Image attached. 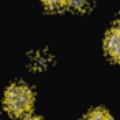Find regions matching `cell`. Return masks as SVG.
<instances>
[{
    "instance_id": "cell-1",
    "label": "cell",
    "mask_w": 120,
    "mask_h": 120,
    "mask_svg": "<svg viewBox=\"0 0 120 120\" xmlns=\"http://www.w3.org/2000/svg\"><path fill=\"white\" fill-rule=\"evenodd\" d=\"M4 105L13 117H25L33 107V92L26 84H12L4 97Z\"/></svg>"
},
{
    "instance_id": "cell-4",
    "label": "cell",
    "mask_w": 120,
    "mask_h": 120,
    "mask_svg": "<svg viewBox=\"0 0 120 120\" xmlns=\"http://www.w3.org/2000/svg\"><path fill=\"white\" fill-rule=\"evenodd\" d=\"M68 7L74 8V10H79V12H84L90 7V0H68Z\"/></svg>"
},
{
    "instance_id": "cell-2",
    "label": "cell",
    "mask_w": 120,
    "mask_h": 120,
    "mask_svg": "<svg viewBox=\"0 0 120 120\" xmlns=\"http://www.w3.org/2000/svg\"><path fill=\"white\" fill-rule=\"evenodd\" d=\"M105 51L113 61L120 63V31L117 28H113L107 33V36H105Z\"/></svg>"
},
{
    "instance_id": "cell-7",
    "label": "cell",
    "mask_w": 120,
    "mask_h": 120,
    "mask_svg": "<svg viewBox=\"0 0 120 120\" xmlns=\"http://www.w3.org/2000/svg\"><path fill=\"white\" fill-rule=\"evenodd\" d=\"M115 28H117V30H118V31H120V20H118V22H117V26H115Z\"/></svg>"
},
{
    "instance_id": "cell-3",
    "label": "cell",
    "mask_w": 120,
    "mask_h": 120,
    "mask_svg": "<svg viewBox=\"0 0 120 120\" xmlns=\"http://www.w3.org/2000/svg\"><path fill=\"white\" fill-rule=\"evenodd\" d=\"M82 120H113V118H112V115L107 110H104V109H94Z\"/></svg>"
},
{
    "instance_id": "cell-6",
    "label": "cell",
    "mask_w": 120,
    "mask_h": 120,
    "mask_svg": "<svg viewBox=\"0 0 120 120\" xmlns=\"http://www.w3.org/2000/svg\"><path fill=\"white\" fill-rule=\"evenodd\" d=\"M23 120H43V118H40V117H25Z\"/></svg>"
},
{
    "instance_id": "cell-5",
    "label": "cell",
    "mask_w": 120,
    "mask_h": 120,
    "mask_svg": "<svg viewBox=\"0 0 120 120\" xmlns=\"http://www.w3.org/2000/svg\"><path fill=\"white\" fill-rule=\"evenodd\" d=\"M48 8H61L68 4V0H41Z\"/></svg>"
}]
</instances>
